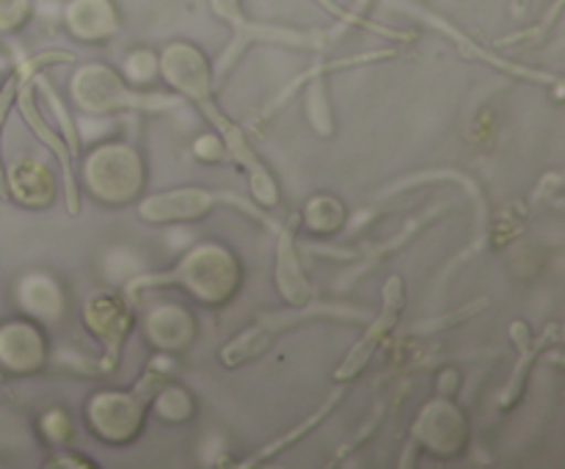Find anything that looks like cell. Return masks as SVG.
<instances>
[{
    "label": "cell",
    "mask_w": 565,
    "mask_h": 469,
    "mask_svg": "<svg viewBox=\"0 0 565 469\" xmlns=\"http://www.w3.org/2000/svg\"><path fill=\"white\" fill-rule=\"evenodd\" d=\"M158 287H177L202 307H226L243 287L241 257L226 243L202 241L188 248L177 259L174 268L154 270V274H143L127 281L121 296L136 307L143 290H158Z\"/></svg>",
    "instance_id": "7a4b0ae2"
},
{
    "label": "cell",
    "mask_w": 565,
    "mask_h": 469,
    "mask_svg": "<svg viewBox=\"0 0 565 469\" xmlns=\"http://www.w3.org/2000/svg\"><path fill=\"white\" fill-rule=\"evenodd\" d=\"M430 180L461 182V185L467 188V196L472 199V204H475V241L469 243V246L463 248L461 254H458L456 263H452L450 268H447V274H452V270H456L458 265L467 263V259H472L475 254H478L480 248L486 246V241H489V235H491L489 196H486V191H483V188H480V182L475 180V177L463 174V171H456V169H425V171H419V174L401 177V180H395V182H392V185H386L384 191H381V199L397 196V193L406 191V188H417V185H423V182H430Z\"/></svg>",
    "instance_id": "2e32d148"
},
{
    "label": "cell",
    "mask_w": 565,
    "mask_h": 469,
    "mask_svg": "<svg viewBox=\"0 0 565 469\" xmlns=\"http://www.w3.org/2000/svg\"><path fill=\"white\" fill-rule=\"evenodd\" d=\"M561 11H563V0H555V6H552V9H550V14H546V20H541L539 25H535V28H530V31H519V33H511V36L500 39V42H497V44H519V42H535V39H541V36H544L546 31H550L552 25H555V22H557V17H561Z\"/></svg>",
    "instance_id": "d6a6232c"
},
{
    "label": "cell",
    "mask_w": 565,
    "mask_h": 469,
    "mask_svg": "<svg viewBox=\"0 0 565 469\" xmlns=\"http://www.w3.org/2000/svg\"><path fill=\"white\" fill-rule=\"evenodd\" d=\"M81 318L88 334L103 345V356L86 362L92 367L88 375L114 373L121 359V351H125L127 337H130L132 326H136V307L125 296H116V292H94L83 303Z\"/></svg>",
    "instance_id": "30bf717a"
},
{
    "label": "cell",
    "mask_w": 565,
    "mask_h": 469,
    "mask_svg": "<svg viewBox=\"0 0 565 469\" xmlns=\"http://www.w3.org/2000/svg\"><path fill=\"white\" fill-rule=\"evenodd\" d=\"M395 55H397L395 50H370V53L351 55V58L320 61V64L309 66L307 72H301V75H298L290 86L281 88V92L274 97V103L265 105V108L259 110L257 121H265L268 116H274L276 110H279L281 105H285L287 99H290L292 94L303 86V83H309L307 97H303L307 99L309 125H312L315 132H320V136H331V132H334V110H331V103H329V86H326V75H331V72H340V70H351V66H359V64H370V61L395 58Z\"/></svg>",
    "instance_id": "8fae6325"
},
{
    "label": "cell",
    "mask_w": 565,
    "mask_h": 469,
    "mask_svg": "<svg viewBox=\"0 0 565 469\" xmlns=\"http://www.w3.org/2000/svg\"><path fill=\"white\" fill-rule=\"evenodd\" d=\"M215 14L224 22L232 25V42L226 44L224 53L218 55V61L213 64V77L215 88L224 86V81L230 77V72L235 70V64L241 61V55L246 53V47L252 42H268V44H285V47H298V50H323L334 42L342 33L345 22L331 31H296V28H279V25H265V22H248L241 11V0H210Z\"/></svg>",
    "instance_id": "9c48e42d"
},
{
    "label": "cell",
    "mask_w": 565,
    "mask_h": 469,
    "mask_svg": "<svg viewBox=\"0 0 565 469\" xmlns=\"http://www.w3.org/2000/svg\"><path fill=\"white\" fill-rule=\"evenodd\" d=\"M412 445L439 461L461 458L469 447V417L450 395H436L412 423Z\"/></svg>",
    "instance_id": "7c38bea8"
},
{
    "label": "cell",
    "mask_w": 565,
    "mask_h": 469,
    "mask_svg": "<svg viewBox=\"0 0 565 469\" xmlns=\"http://www.w3.org/2000/svg\"><path fill=\"white\" fill-rule=\"evenodd\" d=\"M6 196L25 210H50L58 199V180L53 171L36 158H17L14 163L3 169Z\"/></svg>",
    "instance_id": "d6986e66"
},
{
    "label": "cell",
    "mask_w": 565,
    "mask_h": 469,
    "mask_svg": "<svg viewBox=\"0 0 565 469\" xmlns=\"http://www.w3.org/2000/svg\"><path fill=\"white\" fill-rule=\"evenodd\" d=\"M458 386H461V373L456 367H445L436 375V395H456Z\"/></svg>",
    "instance_id": "e575fe53"
},
{
    "label": "cell",
    "mask_w": 565,
    "mask_h": 469,
    "mask_svg": "<svg viewBox=\"0 0 565 469\" xmlns=\"http://www.w3.org/2000/svg\"><path fill=\"white\" fill-rule=\"evenodd\" d=\"M36 430L50 447H66L75 439V417L64 406H50L36 417Z\"/></svg>",
    "instance_id": "4316f807"
},
{
    "label": "cell",
    "mask_w": 565,
    "mask_h": 469,
    "mask_svg": "<svg viewBox=\"0 0 565 469\" xmlns=\"http://www.w3.org/2000/svg\"><path fill=\"white\" fill-rule=\"evenodd\" d=\"M298 221H301L303 230H307L309 235H340V232L345 230L348 207L342 199L334 196V193H315V196H309L307 202H303Z\"/></svg>",
    "instance_id": "d4e9b609"
},
{
    "label": "cell",
    "mask_w": 565,
    "mask_h": 469,
    "mask_svg": "<svg viewBox=\"0 0 565 469\" xmlns=\"http://www.w3.org/2000/svg\"><path fill=\"white\" fill-rule=\"evenodd\" d=\"M527 9H530V0H513L511 6L513 17H527Z\"/></svg>",
    "instance_id": "d590c367"
},
{
    "label": "cell",
    "mask_w": 565,
    "mask_h": 469,
    "mask_svg": "<svg viewBox=\"0 0 565 469\" xmlns=\"http://www.w3.org/2000/svg\"><path fill=\"white\" fill-rule=\"evenodd\" d=\"M33 14V0H0V36L22 31Z\"/></svg>",
    "instance_id": "f546056e"
},
{
    "label": "cell",
    "mask_w": 565,
    "mask_h": 469,
    "mask_svg": "<svg viewBox=\"0 0 565 469\" xmlns=\"http://www.w3.org/2000/svg\"><path fill=\"white\" fill-rule=\"evenodd\" d=\"M47 467H61V469H97V463L92 458H83L81 452H55V458H50Z\"/></svg>",
    "instance_id": "836d02e7"
},
{
    "label": "cell",
    "mask_w": 565,
    "mask_h": 469,
    "mask_svg": "<svg viewBox=\"0 0 565 469\" xmlns=\"http://www.w3.org/2000/svg\"><path fill=\"white\" fill-rule=\"evenodd\" d=\"M483 309H489V298H478V301L467 303V307H463V309L445 315V318L423 320V323L412 326V329H408L406 334H430V331L450 329V326H458V323H461V320H469V318H472V315H480V312H483Z\"/></svg>",
    "instance_id": "f1b7e54d"
},
{
    "label": "cell",
    "mask_w": 565,
    "mask_h": 469,
    "mask_svg": "<svg viewBox=\"0 0 565 469\" xmlns=\"http://www.w3.org/2000/svg\"><path fill=\"white\" fill-rule=\"evenodd\" d=\"M160 75L158 70V55L147 47H136L127 53L125 58V81L132 86H143V83H152Z\"/></svg>",
    "instance_id": "83f0119b"
},
{
    "label": "cell",
    "mask_w": 565,
    "mask_h": 469,
    "mask_svg": "<svg viewBox=\"0 0 565 469\" xmlns=\"http://www.w3.org/2000/svg\"><path fill=\"white\" fill-rule=\"evenodd\" d=\"M158 70L160 77L174 88V94H180L182 99L196 105V108L202 110L204 119L213 125V130L218 132L221 141H224L230 160H235L243 169V174L248 177V188H252L259 207L268 210V213L279 207L281 193L276 177L270 174V169L263 163V158L254 152L246 130H243L241 125H235V121L215 105V77L213 64H210L207 55L191 42H169L160 50Z\"/></svg>",
    "instance_id": "6da1fadb"
},
{
    "label": "cell",
    "mask_w": 565,
    "mask_h": 469,
    "mask_svg": "<svg viewBox=\"0 0 565 469\" xmlns=\"http://www.w3.org/2000/svg\"><path fill=\"white\" fill-rule=\"evenodd\" d=\"M199 334L196 315L188 307H182L180 301H166L154 303L143 315V340L154 348L158 353H174L188 351L193 348Z\"/></svg>",
    "instance_id": "ac0fdd59"
},
{
    "label": "cell",
    "mask_w": 565,
    "mask_h": 469,
    "mask_svg": "<svg viewBox=\"0 0 565 469\" xmlns=\"http://www.w3.org/2000/svg\"><path fill=\"white\" fill-rule=\"evenodd\" d=\"M403 309H406V281H403V276L392 274L390 279L384 281V287H381V312L375 315V318H370V326L362 334V340L348 351V356L342 359L340 367L334 370V381L351 384V381H356L359 375L364 373L370 359L375 356V351L384 345L386 337H390L392 329L397 326Z\"/></svg>",
    "instance_id": "4fadbf2b"
},
{
    "label": "cell",
    "mask_w": 565,
    "mask_h": 469,
    "mask_svg": "<svg viewBox=\"0 0 565 469\" xmlns=\"http://www.w3.org/2000/svg\"><path fill=\"white\" fill-rule=\"evenodd\" d=\"M64 25L77 42L97 44L114 39L121 22L110 0H70L64 9Z\"/></svg>",
    "instance_id": "603a6c76"
},
{
    "label": "cell",
    "mask_w": 565,
    "mask_h": 469,
    "mask_svg": "<svg viewBox=\"0 0 565 469\" xmlns=\"http://www.w3.org/2000/svg\"><path fill=\"white\" fill-rule=\"evenodd\" d=\"M17 307L25 312V318L36 323H61L66 312V296L58 279H53L44 270H31L22 274L11 287Z\"/></svg>",
    "instance_id": "7402d4cb"
},
{
    "label": "cell",
    "mask_w": 565,
    "mask_h": 469,
    "mask_svg": "<svg viewBox=\"0 0 565 469\" xmlns=\"http://www.w3.org/2000/svg\"><path fill=\"white\" fill-rule=\"evenodd\" d=\"M149 408H152L163 423L185 425L196 417V397H193L185 386L169 384V381H166V384L154 392L152 406Z\"/></svg>",
    "instance_id": "484cf974"
},
{
    "label": "cell",
    "mask_w": 565,
    "mask_h": 469,
    "mask_svg": "<svg viewBox=\"0 0 565 469\" xmlns=\"http://www.w3.org/2000/svg\"><path fill=\"white\" fill-rule=\"evenodd\" d=\"M171 367L174 362L169 353H154L130 390L92 392L83 406L88 434L108 447H127L141 439L154 392L169 381Z\"/></svg>",
    "instance_id": "3957f363"
},
{
    "label": "cell",
    "mask_w": 565,
    "mask_h": 469,
    "mask_svg": "<svg viewBox=\"0 0 565 469\" xmlns=\"http://www.w3.org/2000/svg\"><path fill=\"white\" fill-rule=\"evenodd\" d=\"M11 72H14V66H11L6 58H0V88H3V83L9 81Z\"/></svg>",
    "instance_id": "8d00e7d4"
},
{
    "label": "cell",
    "mask_w": 565,
    "mask_h": 469,
    "mask_svg": "<svg viewBox=\"0 0 565 469\" xmlns=\"http://www.w3.org/2000/svg\"><path fill=\"white\" fill-rule=\"evenodd\" d=\"M50 342L42 323L31 318L0 320V370L17 379L36 375L47 367Z\"/></svg>",
    "instance_id": "5bb4252c"
},
{
    "label": "cell",
    "mask_w": 565,
    "mask_h": 469,
    "mask_svg": "<svg viewBox=\"0 0 565 469\" xmlns=\"http://www.w3.org/2000/svg\"><path fill=\"white\" fill-rule=\"evenodd\" d=\"M77 182L103 207H125L147 191L149 169L143 154L127 141H105L83 154Z\"/></svg>",
    "instance_id": "277c9868"
},
{
    "label": "cell",
    "mask_w": 565,
    "mask_h": 469,
    "mask_svg": "<svg viewBox=\"0 0 565 469\" xmlns=\"http://www.w3.org/2000/svg\"><path fill=\"white\" fill-rule=\"evenodd\" d=\"M221 204L237 207L243 215L263 224L276 235L279 232V221L259 207L257 202H248L241 193L226 191V188H202V185H180L171 191L149 193L138 202V218L149 226H166V224H191V221H202L213 213Z\"/></svg>",
    "instance_id": "52a82bcc"
},
{
    "label": "cell",
    "mask_w": 565,
    "mask_h": 469,
    "mask_svg": "<svg viewBox=\"0 0 565 469\" xmlns=\"http://www.w3.org/2000/svg\"><path fill=\"white\" fill-rule=\"evenodd\" d=\"M17 86H20V77H17V72H11V77L3 83V88H0V136H3L6 119H9V110H11V105H14V99H17ZM3 169H6L3 149H0V196H6Z\"/></svg>",
    "instance_id": "1f68e13d"
},
{
    "label": "cell",
    "mask_w": 565,
    "mask_h": 469,
    "mask_svg": "<svg viewBox=\"0 0 565 469\" xmlns=\"http://www.w3.org/2000/svg\"><path fill=\"white\" fill-rule=\"evenodd\" d=\"M401 6L406 11H414V17L425 20L430 28H436V31H441V33H445V36H450L452 42H456V47L461 50L463 58H478V61H483V64L494 66V70L505 72V75L522 77V81H527V83H539V86H557V88H561V77L552 75V72L533 70V66H524V64H516V61L500 58V55L491 53V50H486V47H480L478 42H472V39H469L467 33L458 31V28H452L450 22H445V20H441V17L430 14V11L419 9V6H408V3H401Z\"/></svg>",
    "instance_id": "ffe728a7"
},
{
    "label": "cell",
    "mask_w": 565,
    "mask_h": 469,
    "mask_svg": "<svg viewBox=\"0 0 565 469\" xmlns=\"http://www.w3.org/2000/svg\"><path fill=\"white\" fill-rule=\"evenodd\" d=\"M72 103L81 114L88 116H110V114H160V110H174L182 103L180 94H160V92H138L125 75L108 64H81L75 75L70 77Z\"/></svg>",
    "instance_id": "5b68a950"
},
{
    "label": "cell",
    "mask_w": 565,
    "mask_h": 469,
    "mask_svg": "<svg viewBox=\"0 0 565 469\" xmlns=\"http://www.w3.org/2000/svg\"><path fill=\"white\" fill-rule=\"evenodd\" d=\"M345 395H348V384H340V381H337L334 392H331V395L326 397L323 406L315 408V414H309V417L303 419V423H298L296 428H290V430H287V434H281L279 439H274V441H268V445H265V447H259V450L254 452V456H248L246 461H237L235 467H241V469L259 467V463L270 461V458H274V456H279V452H285L287 447H292L298 439H303V436H307L309 430L318 428V425L323 423V419L329 417V414L334 412L337 406H340V401H342V397H345Z\"/></svg>",
    "instance_id": "cb8c5ba5"
},
{
    "label": "cell",
    "mask_w": 565,
    "mask_h": 469,
    "mask_svg": "<svg viewBox=\"0 0 565 469\" xmlns=\"http://www.w3.org/2000/svg\"><path fill=\"white\" fill-rule=\"evenodd\" d=\"M296 224L298 215H292L287 224L279 226L276 232V290L285 298L290 307H303V303L315 301V290L307 279V270L301 265V254H298L296 243Z\"/></svg>",
    "instance_id": "44dd1931"
},
{
    "label": "cell",
    "mask_w": 565,
    "mask_h": 469,
    "mask_svg": "<svg viewBox=\"0 0 565 469\" xmlns=\"http://www.w3.org/2000/svg\"><path fill=\"white\" fill-rule=\"evenodd\" d=\"M447 210V204H436V207L425 210L423 215H417V218L408 221L406 226H403L397 235H392L390 241H381V243H359L356 248H337V246H309V252L315 254H323V257L329 259H359V265L353 270H348V274H342V287L353 285L356 281V276H362L364 270L375 268V265L381 263V259L390 257L392 252H397V248L406 246L412 237H417L419 230H425V226L430 224V221L439 218L441 213Z\"/></svg>",
    "instance_id": "e0dca14e"
},
{
    "label": "cell",
    "mask_w": 565,
    "mask_h": 469,
    "mask_svg": "<svg viewBox=\"0 0 565 469\" xmlns=\"http://www.w3.org/2000/svg\"><path fill=\"white\" fill-rule=\"evenodd\" d=\"M318 318H329V320H367L373 315L367 309L359 307H348V303H334V301H309L303 307H290L287 309H276V312H263L254 318V323L248 326L246 331H241L237 337H232L224 348L218 351V359L224 367L235 370L241 364H246L248 359L259 356L263 351H268L274 345L276 337L287 334L296 326L307 323V320H318Z\"/></svg>",
    "instance_id": "ba28073f"
},
{
    "label": "cell",
    "mask_w": 565,
    "mask_h": 469,
    "mask_svg": "<svg viewBox=\"0 0 565 469\" xmlns=\"http://www.w3.org/2000/svg\"><path fill=\"white\" fill-rule=\"evenodd\" d=\"M191 149H193V158L202 160V163H221V160H230L224 141H221V136L215 130L199 136Z\"/></svg>",
    "instance_id": "4dcf8cb0"
},
{
    "label": "cell",
    "mask_w": 565,
    "mask_h": 469,
    "mask_svg": "<svg viewBox=\"0 0 565 469\" xmlns=\"http://www.w3.org/2000/svg\"><path fill=\"white\" fill-rule=\"evenodd\" d=\"M75 61V53L70 50H47V53L31 55V58H22L14 64L17 77H20V86H17V108H20L22 119L25 125L31 127L33 136L42 141V147H47L50 152L58 158L61 163V180H64V202H66V213L77 215L81 213V182H77V160L72 158L70 147L64 143V138L58 136L55 125H50L44 119L42 108H39L36 99V86H33V75L47 66L55 64H72Z\"/></svg>",
    "instance_id": "8992f818"
},
{
    "label": "cell",
    "mask_w": 565,
    "mask_h": 469,
    "mask_svg": "<svg viewBox=\"0 0 565 469\" xmlns=\"http://www.w3.org/2000/svg\"><path fill=\"white\" fill-rule=\"evenodd\" d=\"M508 334H511V342L516 345L519 359H516V364H513L511 375H508L505 386L500 390V397H497V406H500V412H511V408L522 401L524 390H527L530 373H533V364L539 362L541 353L550 351L552 345H561L563 337H565L561 323H550L546 326L544 334L533 337V329L527 326V320H519V318L511 320V329H508Z\"/></svg>",
    "instance_id": "9a60e30c"
}]
</instances>
